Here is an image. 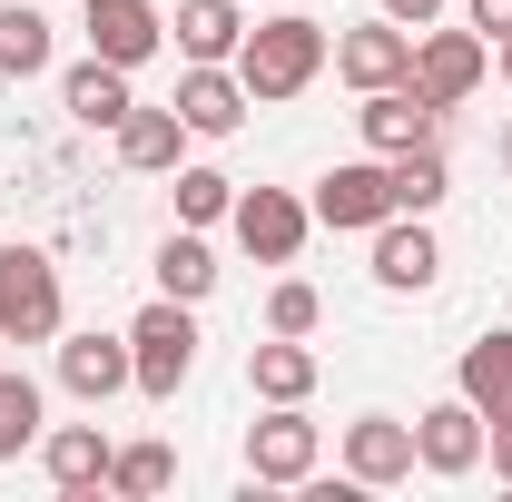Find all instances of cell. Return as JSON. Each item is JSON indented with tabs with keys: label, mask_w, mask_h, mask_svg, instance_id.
<instances>
[{
	"label": "cell",
	"mask_w": 512,
	"mask_h": 502,
	"mask_svg": "<svg viewBox=\"0 0 512 502\" xmlns=\"http://www.w3.org/2000/svg\"><path fill=\"white\" fill-rule=\"evenodd\" d=\"M335 60V40H325V20L306 10H276V20H247V40H237V79H247L256 109H286V99H306Z\"/></svg>",
	"instance_id": "1"
},
{
	"label": "cell",
	"mask_w": 512,
	"mask_h": 502,
	"mask_svg": "<svg viewBox=\"0 0 512 502\" xmlns=\"http://www.w3.org/2000/svg\"><path fill=\"white\" fill-rule=\"evenodd\" d=\"M128 375L148 404H178V384L197 375V306L188 296H148L128 315Z\"/></svg>",
	"instance_id": "2"
},
{
	"label": "cell",
	"mask_w": 512,
	"mask_h": 502,
	"mask_svg": "<svg viewBox=\"0 0 512 502\" xmlns=\"http://www.w3.org/2000/svg\"><path fill=\"white\" fill-rule=\"evenodd\" d=\"M69 296L40 247H0V345H60Z\"/></svg>",
	"instance_id": "3"
},
{
	"label": "cell",
	"mask_w": 512,
	"mask_h": 502,
	"mask_svg": "<svg viewBox=\"0 0 512 502\" xmlns=\"http://www.w3.org/2000/svg\"><path fill=\"white\" fill-rule=\"evenodd\" d=\"M306 207H316V227H335V237H375L384 217H404L394 207V158H335Z\"/></svg>",
	"instance_id": "4"
},
{
	"label": "cell",
	"mask_w": 512,
	"mask_h": 502,
	"mask_svg": "<svg viewBox=\"0 0 512 502\" xmlns=\"http://www.w3.org/2000/svg\"><path fill=\"white\" fill-rule=\"evenodd\" d=\"M227 227H237V247H247L256 266H296L306 237H316V207H306L296 188H237Z\"/></svg>",
	"instance_id": "5"
},
{
	"label": "cell",
	"mask_w": 512,
	"mask_h": 502,
	"mask_svg": "<svg viewBox=\"0 0 512 502\" xmlns=\"http://www.w3.org/2000/svg\"><path fill=\"white\" fill-rule=\"evenodd\" d=\"M483 69H493V40L483 30H414V89L434 109H463L483 89Z\"/></svg>",
	"instance_id": "6"
},
{
	"label": "cell",
	"mask_w": 512,
	"mask_h": 502,
	"mask_svg": "<svg viewBox=\"0 0 512 502\" xmlns=\"http://www.w3.org/2000/svg\"><path fill=\"white\" fill-rule=\"evenodd\" d=\"M316 424H306V404H266L247 424V483H316Z\"/></svg>",
	"instance_id": "7"
},
{
	"label": "cell",
	"mask_w": 512,
	"mask_h": 502,
	"mask_svg": "<svg viewBox=\"0 0 512 502\" xmlns=\"http://www.w3.org/2000/svg\"><path fill=\"white\" fill-rule=\"evenodd\" d=\"M178 119H188V138H237L247 128V79H237V60H188L178 69V99H168Z\"/></svg>",
	"instance_id": "8"
},
{
	"label": "cell",
	"mask_w": 512,
	"mask_h": 502,
	"mask_svg": "<svg viewBox=\"0 0 512 502\" xmlns=\"http://www.w3.org/2000/svg\"><path fill=\"white\" fill-rule=\"evenodd\" d=\"M79 30H89V50L119 69H148L168 50V10L158 0H79Z\"/></svg>",
	"instance_id": "9"
},
{
	"label": "cell",
	"mask_w": 512,
	"mask_h": 502,
	"mask_svg": "<svg viewBox=\"0 0 512 502\" xmlns=\"http://www.w3.org/2000/svg\"><path fill=\"white\" fill-rule=\"evenodd\" d=\"M335 79L345 89H394V79H414V30L404 20H355V30H335Z\"/></svg>",
	"instance_id": "10"
},
{
	"label": "cell",
	"mask_w": 512,
	"mask_h": 502,
	"mask_svg": "<svg viewBox=\"0 0 512 502\" xmlns=\"http://www.w3.org/2000/svg\"><path fill=\"white\" fill-rule=\"evenodd\" d=\"M414 463L434 473V483H463V473H483V414L444 394V404H424L414 414Z\"/></svg>",
	"instance_id": "11"
},
{
	"label": "cell",
	"mask_w": 512,
	"mask_h": 502,
	"mask_svg": "<svg viewBox=\"0 0 512 502\" xmlns=\"http://www.w3.org/2000/svg\"><path fill=\"white\" fill-rule=\"evenodd\" d=\"M424 463H414V424L404 414H355L345 424V483H365V493H384V483H414Z\"/></svg>",
	"instance_id": "12"
},
{
	"label": "cell",
	"mask_w": 512,
	"mask_h": 502,
	"mask_svg": "<svg viewBox=\"0 0 512 502\" xmlns=\"http://www.w3.org/2000/svg\"><path fill=\"white\" fill-rule=\"evenodd\" d=\"M355 128H365V148H375V158H404V148L444 138V109H434V99H424L414 79H394V89H365Z\"/></svg>",
	"instance_id": "13"
},
{
	"label": "cell",
	"mask_w": 512,
	"mask_h": 502,
	"mask_svg": "<svg viewBox=\"0 0 512 502\" xmlns=\"http://www.w3.org/2000/svg\"><path fill=\"white\" fill-rule=\"evenodd\" d=\"M434 276H444L434 227H424V217H384V227H375V286H384V296H424Z\"/></svg>",
	"instance_id": "14"
},
{
	"label": "cell",
	"mask_w": 512,
	"mask_h": 502,
	"mask_svg": "<svg viewBox=\"0 0 512 502\" xmlns=\"http://www.w3.org/2000/svg\"><path fill=\"white\" fill-rule=\"evenodd\" d=\"M453 394L483 414V424H512V325H483L453 365Z\"/></svg>",
	"instance_id": "15"
},
{
	"label": "cell",
	"mask_w": 512,
	"mask_h": 502,
	"mask_svg": "<svg viewBox=\"0 0 512 502\" xmlns=\"http://www.w3.org/2000/svg\"><path fill=\"white\" fill-rule=\"evenodd\" d=\"M60 384L69 394H79V404H109V394H128V335H99V325H89V335H69L60 325Z\"/></svg>",
	"instance_id": "16"
},
{
	"label": "cell",
	"mask_w": 512,
	"mask_h": 502,
	"mask_svg": "<svg viewBox=\"0 0 512 502\" xmlns=\"http://www.w3.org/2000/svg\"><path fill=\"white\" fill-rule=\"evenodd\" d=\"M109 453L119 443L99 424H50L40 434V473H50V493H109Z\"/></svg>",
	"instance_id": "17"
},
{
	"label": "cell",
	"mask_w": 512,
	"mask_h": 502,
	"mask_svg": "<svg viewBox=\"0 0 512 502\" xmlns=\"http://www.w3.org/2000/svg\"><path fill=\"white\" fill-rule=\"evenodd\" d=\"M128 79H138V69H119V60H99V50H89V60L60 79V109H69L79 128H109V138H119V119L138 109V89H128Z\"/></svg>",
	"instance_id": "18"
},
{
	"label": "cell",
	"mask_w": 512,
	"mask_h": 502,
	"mask_svg": "<svg viewBox=\"0 0 512 502\" xmlns=\"http://www.w3.org/2000/svg\"><path fill=\"white\" fill-rule=\"evenodd\" d=\"M247 384H256V404H306V394H316V345H306V335L247 345Z\"/></svg>",
	"instance_id": "19"
},
{
	"label": "cell",
	"mask_w": 512,
	"mask_h": 502,
	"mask_svg": "<svg viewBox=\"0 0 512 502\" xmlns=\"http://www.w3.org/2000/svg\"><path fill=\"white\" fill-rule=\"evenodd\" d=\"M50 60H60V30H50V10H40V0H0V79L20 89V79H40Z\"/></svg>",
	"instance_id": "20"
},
{
	"label": "cell",
	"mask_w": 512,
	"mask_h": 502,
	"mask_svg": "<svg viewBox=\"0 0 512 502\" xmlns=\"http://www.w3.org/2000/svg\"><path fill=\"white\" fill-rule=\"evenodd\" d=\"M178 148H188L178 109H128L119 119V168H138V178H178Z\"/></svg>",
	"instance_id": "21"
},
{
	"label": "cell",
	"mask_w": 512,
	"mask_h": 502,
	"mask_svg": "<svg viewBox=\"0 0 512 502\" xmlns=\"http://www.w3.org/2000/svg\"><path fill=\"white\" fill-rule=\"evenodd\" d=\"M168 40H178V60H237V40H247V10H237V0H178Z\"/></svg>",
	"instance_id": "22"
},
{
	"label": "cell",
	"mask_w": 512,
	"mask_h": 502,
	"mask_svg": "<svg viewBox=\"0 0 512 502\" xmlns=\"http://www.w3.org/2000/svg\"><path fill=\"white\" fill-rule=\"evenodd\" d=\"M217 247H207V227H178L168 247H158V296H188V306H207L217 296Z\"/></svg>",
	"instance_id": "23"
},
{
	"label": "cell",
	"mask_w": 512,
	"mask_h": 502,
	"mask_svg": "<svg viewBox=\"0 0 512 502\" xmlns=\"http://www.w3.org/2000/svg\"><path fill=\"white\" fill-rule=\"evenodd\" d=\"M40 434H50V394L20 375V365H0V463L40 453Z\"/></svg>",
	"instance_id": "24"
},
{
	"label": "cell",
	"mask_w": 512,
	"mask_h": 502,
	"mask_svg": "<svg viewBox=\"0 0 512 502\" xmlns=\"http://www.w3.org/2000/svg\"><path fill=\"white\" fill-rule=\"evenodd\" d=\"M444 197H453V158H444V138H424V148H404V158H394V207H404V217H434Z\"/></svg>",
	"instance_id": "25"
},
{
	"label": "cell",
	"mask_w": 512,
	"mask_h": 502,
	"mask_svg": "<svg viewBox=\"0 0 512 502\" xmlns=\"http://www.w3.org/2000/svg\"><path fill=\"white\" fill-rule=\"evenodd\" d=\"M168 483H178V453H168V443H119V453H109V493L119 502H158Z\"/></svg>",
	"instance_id": "26"
},
{
	"label": "cell",
	"mask_w": 512,
	"mask_h": 502,
	"mask_svg": "<svg viewBox=\"0 0 512 502\" xmlns=\"http://www.w3.org/2000/svg\"><path fill=\"white\" fill-rule=\"evenodd\" d=\"M237 207V178L227 168H178V227H217Z\"/></svg>",
	"instance_id": "27"
},
{
	"label": "cell",
	"mask_w": 512,
	"mask_h": 502,
	"mask_svg": "<svg viewBox=\"0 0 512 502\" xmlns=\"http://www.w3.org/2000/svg\"><path fill=\"white\" fill-rule=\"evenodd\" d=\"M325 325V296L306 276H276V296H266V335H316Z\"/></svg>",
	"instance_id": "28"
},
{
	"label": "cell",
	"mask_w": 512,
	"mask_h": 502,
	"mask_svg": "<svg viewBox=\"0 0 512 502\" xmlns=\"http://www.w3.org/2000/svg\"><path fill=\"white\" fill-rule=\"evenodd\" d=\"M463 20H473L483 40H512V0H463Z\"/></svg>",
	"instance_id": "29"
},
{
	"label": "cell",
	"mask_w": 512,
	"mask_h": 502,
	"mask_svg": "<svg viewBox=\"0 0 512 502\" xmlns=\"http://www.w3.org/2000/svg\"><path fill=\"white\" fill-rule=\"evenodd\" d=\"M483 463H493V483H512V424H483Z\"/></svg>",
	"instance_id": "30"
},
{
	"label": "cell",
	"mask_w": 512,
	"mask_h": 502,
	"mask_svg": "<svg viewBox=\"0 0 512 502\" xmlns=\"http://www.w3.org/2000/svg\"><path fill=\"white\" fill-rule=\"evenodd\" d=\"M384 20H404V30H434V20H444V0H384Z\"/></svg>",
	"instance_id": "31"
},
{
	"label": "cell",
	"mask_w": 512,
	"mask_h": 502,
	"mask_svg": "<svg viewBox=\"0 0 512 502\" xmlns=\"http://www.w3.org/2000/svg\"><path fill=\"white\" fill-rule=\"evenodd\" d=\"M493 50H503V79H512V40H493Z\"/></svg>",
	"instance_id": "32"
},
{
	"label": "cell",
	"mask_w": 512,
	"mask_h": 502,
	"mask_svg": "<svg viewBox=\"0 0 512 502\" xmlns=\"http://www.w3.org/2000/svg\"><path fill=\"white\" fill-rule=\"evenodd\" d=\"M503 168H512V128H503Z\"/></svg>",
	"instance_id": "33"
}]
</instances>
